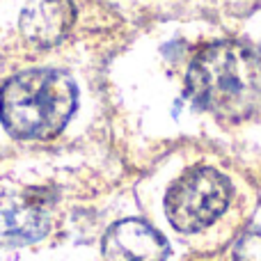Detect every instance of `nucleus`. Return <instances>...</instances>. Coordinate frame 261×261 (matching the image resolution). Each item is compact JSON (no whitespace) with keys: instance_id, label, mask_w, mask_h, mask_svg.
Masks as SVG:
<instances>
[{"instance_id":"f257e3e1","label":"nucleus","mask_w":261,"mask_h":261,"mask_svg":"<svg viewBox=\"0 0 261 261\" xmlns=\"http://www.w3.org/2000/svg\"><path fill=\"white\" fill-rule=\"evenodd\" d=\"M197 108L227 122H241L261 110V55L248 46L222 41L195 58L186 81Z\"/></svg>"},{"instance_id":"f03ea898","label":"nucleus","mask_w":261,"mask_h":261,"mask_svg":"<svg viewBox=\"0 0 261 261\" xmlns=\"http://www.w3.org/2000/svg\"><path fill=\"white\" fill-rule=\"evenodd\" d=\"M78 92L71 76L58 69H30L0 92V119L14 138L46 140L67 126Z\"/></svg>"},{"instance_id":"7ed1b4c3","label":"nucleus","mask_w":261,"mask_h":261,"mask_svg":"<svg viewBox=\"0 0 261 261\" xmlns=\"http://www.w3.org/2000/svg\"><path fill=\"white\" fill-rule=\"evenodd\" d=\"M229 184L213 167H193L174 181L165 197V213L172 227L184 234L202 231L225 213Z\"/></svg>"},{"instance_id":"20e7f679","label":"nucleus","mask_w":261,"mask_h":261,"mask_svg":"<svg viewBox=\"0 0 261 261\" xmlns=\"http://www.w3.org/2000/svg\"><path fill=\"white\" fill-rule=\"evenodd\" d=\"M167 254V241L138 218L115 222L103 236L106 261H165Z\"/></svg>"},{"instance_id":"39448f33","label":"nucleus","mask_w":261,"mask_h":261,"mask_svg":"<svg viewBox=\"0 0 261 261\" xmlns=\"http://www.w3.org/2000/svg\"><path fill=\"white\" fill-rule=\"evenodd\" d=\"M71 0H41L21 14V32L35 46H53L73 25Z\"/></svg>"},{"instance_id":"423d86ee","label":"nucleus","mask_w":261,"mask_h":261,"mask_svg":"<svg viewBox=\"0 0 261 261\" xmlns=\"http://www.w3.org/2000/svg\"><path fill=\"white\" fill-rule=\"evenodd\" d=\"M48 225L50 218L44 204L25 199L0 213V243L23 245L39 241L48 231Z\"/></svg>"},{"instance_id":"0eeeda50","label":"nucleus","mask_w":261,"mask_h":261,"mask_svg":"<svg viewBox=\"0 0 261 261\" xmlns=\"http://www.w3.org/2000/svg\"><path fill=\"white\" fill-rule=\"evenodd\" d=\"M236 261H261V229H250L234 245Z\"/></svg>"}]
</instances>
